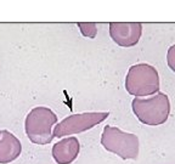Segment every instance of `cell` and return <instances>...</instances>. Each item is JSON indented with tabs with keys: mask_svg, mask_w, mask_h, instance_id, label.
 <instances>
[{
	"mask_svg": "<svg viewBox=\"0 0 175 164\" xmlns=\"http://www.w3.org/2000/svg\"><path fill=\"white\" fill-rule=\"evenodd\" d=\"M131 109L137 120L148 126H158L168 120L170 114V101L167 94L156 92L151 96L135 97Z\"/></svg>",
	"mask_w": 175,
	"mask_h": 164,
	"instance_id": "cell-1",
	"label": "cell"
},
{
	"mask_svg": "<svg viewBox=\"0 0 175 164\" xmlns=\"http://www.w3.org/2000/svg\"><path fill=\"white\" fill-rule=\"evenodd\" d=\"M58 117L52 109L45 106H37L28 112L25 119V131L29 141L36 145H48L54 139V126Z\"/></svg>",
	"mask_w": 175,
	"mask_h": 164,
	"instance_id": "cell-2",
	"label": "cell"
},
{
	"mask_svg": "<svg viewBox=\"0 0 175 164\" xmlns=\"http://www.w3.org/2000/svg\"><path fill=\"white\" fill-rule=\"evenodd\" d=\"M125 90L135 97L151 96L159 91L158 71L150 63H136L129 68L125 75Z\"/></svg>",
	"mask_w": 175,
	"mask_h": 164,
	"instance_id": "cell-3",
	"label": "cell"
},
{
	"mask_svg": "<svg viewBox=\"0 0 175 164\" xmlns=\"http://www.w3.org/2000/svg\"><path fill=\"white\" fill-rule=\"evenodd\" d=\"M102 147L120 157L122 159H136L140 151V141L135 134L123 131L122 129L106 125L101 134Z\"/></svg>",
	"mask_w": 175,
	"mask_h": 164,
	"instance_id": "cell-4",
	"label": "cell"
},
{
	"mask_svg": "<svg viewBox=\"0 0 175 164\" xmlns=\"http://www.w3.org/2000/svg\"><path fill=\"white\" fill-rule=\"evenodd\" d=\"M108 115L109 112H83L71 114L57 123L54 126L52 134L54 137L58 139L84 133L106 120Z\"/></svg>",
	"mask_w": 175,
	"mask_h": 164,
	"instance_id": "cell-5",
	"label": "cell"
},
{
	"mask_svg": "<svg viewBox=\"0 0 175 164\" xmlns=\"http://www.w3.org/2000/svg\"><path fill=\"white\" fill-rule=\"evenodd\" d=\"M109 37L122 48L135 46L142 36V25L140 22H111Z\"/></svg>",
	"mask_w": 175,
	"mask_h": 164,
	"instance_id": "cell-6",
	"label": "cell"
},
{
	"mask_svg": "<svg viewBox=\"0 0 175 164\" xmlns=\"http://www.w3.org/2000/svg\"><path fill=\"white\" fill-rule=\"evenodd\" d=\"M80 152V142L75 136H65L52 146L51 154L57 164L73 163Z\"/></svg>",
	"mask_w": 175,
	"mask_h": 164,
	"instance_id": "cell-7",
	"label": "cell"
},
{
	"mask_svg": "<svg viewBox=\"0 0 175 164\" xmlns=\"http://www.w3.org/2000/svg\"><path fill=\"white\" fill-rule=\"evenodd\" d=\"M22 145L15 134L9 130H0V164H8L18 158Z\"/></svg>",
	"mask_w": 175,
	"mask_h": 164,
	"instance_id": "cell-8",
	"label": "cell"
},
{
	"mask_svg": "<svg viewBox=\"0 0 175 164\" xmlns=\"http://www.w3.org/2000/svg\"><path fill=\"white\" fill-rule=\"evenodd\" d=\"M81 36L85 38L94 39L97 36V25L95 22H79L77 23Z\"/></svg>",
	"mask_w": 175,
	"mask_h": 164,
	"instance_id": "cell-9",
	"label": "cell"
},
{
	"mask_svg": "<svg viewBox=\"0 0 175 164\" xmlns=\"http://www.w3.org/2000/svg\"><path fill=\"white\" fill-rule=\"evenodd\" d=\"M167 63L169 68L175 73V44H173L167 51Z\"/></svg>",
	"mask_w": 175,
	"mask_h": 164,
	"instance_id": "cell-10",
	"label": "cell"
}]
</instances>
